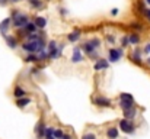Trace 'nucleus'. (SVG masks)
Segmentation results:
<instances>
[{"mask_svg":"<svg viewBox=\"0 0 150 139\" xmlns=\"http://www.w3.org/2000/svg\"><path fill=\"white\" fill-rule=\"evenodd\" d=\"M83 59V55H82V51L79 48H74L73 49V57H71V62H80Z\"/></svg>","mask_w":150,"mask_h":139,"instance_id":"6e6552de","label":"nucleus"},{"mask_svg":"<svg viewBox=\"0 0 150 139\" xmlns=\"http://www.w3.org/2000/svg\"><path fill=\"white\" fill-rule=\"evenodd\" d=\"M37 25L34 23V22H28L23 28H22V31H25V32H28V34H32V32H37Z\"/></svg>","mask_w":150,"mask_h":139,"instance_id":"9d476101","label":"nucleus"},{"mask_svg":"<svg viewBox=\"0 0 150 139\" xmlns=\"http://www.w3.org/2000/svg\"><path fill=\"white\" fill-rule=\"evenodd\" d=\"M38 59H48V52L41 51V52H40V55H38Z\"/></svg>","mask_w":150,"mask_h":139,"instance_id":"cd10ccee","label":"nucleus"},{"mask_svg":"<svg viewBox=\"0 0 150 139\" xmlns=\"http://www.w3.org/2000/svg\"><path fill=\"white\" fill-rule=\"evenodd\" d=\"M144 15H146V17L150 20V9H146V10H144Z\"/></svg>","mask_w":150,"mask_h":139,"instance_id":"72a5a7b5","label":"nucleus"},{"mask_svg":"<svg viewBox=\"0 0 150 139\" xmlns=\"http://www.w3.org/2000/svg\"><path fill=\"white\" fill-rule=\"evenodd\" d=\"M10 25H12V17H6V19L0 23V32H1L3 35H6L7 31H9V28H10Z\"/></svg>","mask_w":150,"mask_h":139,"instance_id":"0eeeda50","label":"nucleus"},{"mask_svg":"<svg viewBox=\"0 0 150 139\" xmlns=\"http://www.w3.org/2000/svg\"><path fill=\"white\" fill-rule=\"evenodd\" d=\"M131 58H133V61H134V62H137V64H142V57H140V51H139V49H136V51L133 52Z\"/></svg>","mask_w":150,"mask_h":139,"instance_id":"aec40b11","label":"nucleus"},{"mask_svg":"<svg viewBox=\"0 0 150 139\" xmlns=\"http://www.w3.org/2000/svg\"><path fill=\"white\" fill-rule=\"evenodd\" d=\"M61 139H71V138H70L69 135H63V138H61Z\"/></svg>","mask_w":150,"mask_h":139,"instance_id":"e433bc0d","label":"nucleus"},{"mask_svg":"<svg viewBox=\"0 0 150 139\" xmlns=\"http://www.w3.org/2000/svg\"><path fill=\"white\" fill-rule=\"evenodd\" d=\"M121 57H122V49H117V48L109 49V62H117Z\"/></svg>","mask_w":150,"mask_h":139,"instance_id":"20e7f679","label":"nucleus"},{"mask_svg":"<svg viewBox=\"0 0 150 139\" xmlns=\"http://www.w3.org/2000/svg\"><path fill=\"white\" fill-rule=\"evenodd\" d=\"M63 135H64V133H63L60 129L54 131V138H55V139H61V138H63Z\"/></svg>","mask_w":150,"mask_h":139,"instance_id":"bb28decb","label":"nucleus"},{"mask_svg":"<svg viewBox=\"0 0 150 139\" xmlns=\"http://www.w3.org/2000/svg\"><path fill=\"white\" fill-rule=\"evenodd\" d=\"M29 22V17L25 13H21L19 10H12V25L18 29H22Z\"/></svg>","mask_w":150,"mask_h":139,"instance_id":"f257e3e1","label":"nucleus"},{"mask_svg":"<svg viewBox=\"0 0 150 139\" xmlns=\"http://www.w3.org/2000/svg\"><path fill=\"white\" fill-rule=\"evenodd\" d=\"M45 139H55L54 136H45Z\"/></svg>","mask_w":150,"mask_h":139,"instance_id":"58836bf2","label":"nucleus"},{"mask_svg":"<svg viewBox=\"0 0 150 139\" xmlns=\"http://www.w3.org/2000/svg\"><path fill=\"white\" fill-rule=\"evenodd\" d=\"M9 1H12V3H19V1H22V0H9Z\"/></svg>","mask_w":150,"mask_h":139,"instance_id":"4c0bfd02","label":"nucleus"},{"mask_svg":"<svg viewBox=\"0 0 150 139\" xmlns=\"http://www.w3.org/2000/svg\"><path fill=\"white\" fill-rule=\"evenodd\" d=\"M95 104L108 107V106H111V101H109L108 98H105V97H98V98H95Z\"/></svg>","mask_w":150,"mask_h":139,"instance_id":"4468645a","label":"nucleus"},{"mask_svg":"<svg viewBox=\"0 0 150 139\" xmlns=\"http://www.w3.org/2000/svg\"><path fill=\"white\" fill-rule=\"evenodd\" d=\"M121 44H122V46H127L128 44H130V39H128V36H122V39H121Z\"/></svg>","mask_w":150,"mask_h":139,"instance_id":"c85d7f7f","label":"nucleus"},{"mask_svg":"<svg viewBox=\"0 0 150 139\" xmlns=\"http://www.w3.org/2000/svg\"><path fill=\"white\" fill-rule=\"evenodd\" d=\"M29 1H32V0H29Z\"/></svg>","mask_w":150,"mask_h":139,"instance_id":"79ce46f5","label":"nucleus"},{"mask_svg":"<svg viewBox=\"0 0 150 139\" xmlns=\"http://www.w3.org/2000/svg\"><path fill=\"white\" fill-rule=\"evenodd\" d=\"M108 67H109V61H106V59H103V58H99L98 61H96V64H95V70L96 71H100V70H108Z\"/></svg>","mask_w":150,"mask_h":139,"instance_id":"423d86ee","label":"nucleus"},{"mask_svg":"<svg viewBox=\"0 0 150 139\" xmlns=\"http://www.w3.org/2000/svg\"><path fill=\"white\" fill-rule=\"evenodd\" d=\"M144 51H146V52H150V44H147V45H146Z\"/></svg>","mask_w":150,"mask_h":139,"instance_id":"c9c22d12","label":"nucleus"},{"mask_svg":"<svg viewBox=\"0 0 150 139\" xmlns=\"http://www.w3.org/2000/svg\"><path fill=\"white\" fill-rule=\"evenodd\" d=\"M111 15H112V16H117V15H118V9H112V10H111Z\"/></svg>","mask_w":150,"mask_h":139,"instance_id":"f704fd0d","label":"nucleus"},{"mask_svg":"<svg viewBox=\"0 0 150 139\" xmlns=\"http://www.w3.org/2000/svg\"><path fill=\"white\" fill-rule=\"evenodd\" d=\"M147 62H149V64H150V58H149V59H147Z\"/></svg>","mask_w":150,"mask_h":139,"instance_id":"a19ab883","label":"nucleus"},{"mask_svg":"<svg viewBox=\"0 0 150 139\" xmlns=\"http://www.w3.org/2000/svg\"><path fill=\"white\" fill-rule=\"evenodd\" d=\"M106 136H108V139H117L118 138V129L117 128H109L106 131Z\"/></svg>","mask_w":150,"mask_h":139,"instance_id":"2eb2a0df","label":"nucleus"},{"mask_svg":"<svg viewBox=\"0 0 150 139\" xmlns=\"http://www.w3.org/2000/svg\"><path fill=\"white\" fill-rule=\"evenodd\" d=\"M40 36H41L40 34H37V32H32V34H28V36H26V41H37Z\"/></svg>","mask_w":150,"mask_h":139,"instance_id":"b1692460","label":"nucleus"},{"mask_svg":"<svg viewBox=\"0 0 150 139\" xmlns=\"http://www.w3.org/2000/svg\"><path fill=\"white\" fill-rule=\"evenodd\" d=\"M120 106H121L122 110L130 109V107H134V98H133V96L128 94V93H121V96H120Z\"/></svg>","mask_w":150,"mask_h":139,"instance_id":"f03ea898","label":"nucleus"},{"mask_svg":"<svg viewBox=\"0 0 150 139\" xmlns=\"http://www.w3.org/2000/svg\"><path fill=\"white\" fill-rule=\"evenodd\" d=\"M35 132L38 135V138H44V132H45V126H44V122H40L35 128Z\"/></svg>","mask_w":150,"mask_h":139,"instance_id":"f8f14e48","label":"nucleus"},{"mask_svg":"<svg viewBox=\"0 0 150 139\" xmlns=\"http://www.w3.org/2000/svg\"><path fill=\"white\" fill-rule=\"evenodd\" d=\"M79 38H80V31H74L70 35H67V39L70 42H76V41H79Z\"/></svg>","mask_w":150,"mask_h":139,"instance_id":"f3484780","label":"nucleus"},{"mask_svg":"<svg viewBox=\"0 0 150 139\" xmlns=\"http://www.w3.org/2000/svg\"><path fill=\"white\" fill-rule=\"evenodd\" d=\"M106 41H108L109 44H114V42H115V36H111V35H106Z\"/></svg>","mask_w":150,"mask_h":139,"instance_id":"473e14b6","label":"nucleus"},{"mask_svg":"<svg viewBox=\"0 0 150 139\" xmlns=\"http://www.w3.org/2000/svg\"><path fill=\"white\" fill-rule=\"evenodd\" d=\"M4 38H6V42H7V45L10 46V48H16L18 46V42H16V39L13 38V36H7V35H4Z\"/></svg>","mask_w":150,"mask_h":139,"instance_id":"a211bd4d","label":"nucleus"},{"mask_svg":"<svg viewBox=\"0 0 150 139\" xmlns=\"http://www.w3.org/2000/svg\"><path fill=\"white\" fill-rule=\"evenodd\" d=\"M124 117H125V119H128V120L134 119V117H136V109H134V107L125 109V110H124Z\"/></svg>","mask_w":150,"mask_h":139,"instance_id":"9b49d317","label":"nucleus"},{"mask_svg":"<svg viewBox=\"0 0 150 139\" xmlns=\"http://www.w3.org/2000/svg\"><path fill=\"white\" fill-rule=\"evenodd\" d=\"M13 94H15V97H25V94H26V92L22 89V87H16L15 89V92H13Z\"/></svg>","mask_w":150,"mask_h":139,"instance_id":"412c9836","label":"nucleus"},{"mask_svg":"<svg viewBox=\"0 0 150 139\" xmlns=\"http://www.w3.org/2000/svg\"><path fill=\"white\" fill-rule=\"evenodd\" d=\"M88 44H89L91 46H93V48H96V49H98V48L100 46V41L98 39V38H93V39L88 41Z\"/></svg>","mask_w":150,"mask_h":139,"instance_id":"5701e85b","label":"nucleus"},{"mask_svg":"<svg viewBox=\"0 0 150 139\" xmlns=\"http://www.w3.org/2000/svg\"><path fill=\"white\" fill-rule=\"evenodd\" d=\"M61 52H63V45L55 46L54 49L48 51V58H51V59H57V58H60Z\"/></svg>","mask_w":150,"mask_h":139,"instance_id":"39448f33","label":"nucleus"},{"mask_svg":"<svg viewBox=\"0 0 150 139\" xmlns=\"http://www.w3.org/2000/svg\"><path fill=\"white\" fill-rule=\"evenodd\" d=\"M29 4H31L34 9H40V7H42V1H41V0H32V1H29Z\"/></svg>","mask_w":150,"mask_h":139,"instance_id":"393cba45","label":"nucleus"},{"mask_svg":"<svg viewBox=\"0 0 150 139\" xmlns=\"http://www.w3.org/2000/svg\"><path fill=\"white\" fill-rule=\"evenodd\" d=\"M55 46H57V42H55V41H50V44H48V51L54 49Z\"/></svg>","mask_w":150,"mask_h":139,"instance_id":"7c9ffc66","label":"nucleus"},{"mask_svg":"<svg viewBox=\"0 0 150 139\" xmlns=\"http://www.w3.org/2000/svg\"><path fill=\"white\" fill-rule=\"evenodd\" d=\"M144 1H146V3H147V4H150V0H144Z\"/></svg>","mask_w":150,"mask_h":139,"instance_id":"ea45409f","label":"nucleus"},{"mask_svg":"<svg viewBox=\"0 0 150 139\" xmlns=\"http://www.w3.org/2000/svg\"><path fill=\"white\" fill-rule=\"evenodd\" d=\"M29 103H31V98H29V97H19L18 101H16V104H18L19 107H25V106H28Z\"/></svg>","mask_w":150,"mask_h":139,"instance_id":"dca6fc26","label":"nucleus"},{"mask_svg":"<svg viewBox=\"0 0 150 139\" xmlns=\"http://www.w3.org/2000/svg\"><path fill=\"white\" fill-rule=\"evenodd\" d=\"M83 49L86 51V54L88 55H91V57H96V48H93V46H91L88 42L83 45Z\"/></svg>","mask_w":150,"mask_h":139,"instance_id":"ddd939ff","label":"nucleus"},{"mask_svg":"<svg viewBox=\"0 0 150 139\" xmlns=\"http://www.w3.org/2000/svg\"><path fill=\"white\" fill-rule=\"evenodd\" d=\"M131 28H134V29H142V25H140L139 22H133V23H131Z\"/></svg>","mask_w":150,"mask_h":139,"instance_id":"2f4dec72","label":"nucleus"},{"mask_svg":"<svg viewBox=\"0 0 150 139\" xmlns=\"http://www.w3.org/2000/svg\"><path fill=\"white\" fill-rule=\"evenodd\" d=\"M25 61H26V62H35V61H38V55L34 54V52H31V54L25 58Z\"/></svg>","mask_w":150,"mask_h":139,"instance_id":"4be33fe9","label":"nucleus"},{"mask_svg":"<svg viewBox=\"0 0 150 139\" xmlns=\"http://www.w3.org/2000/svg\"><path fill=\"white\" fill-rule=\"evenodd\" d=\"M128 39H130V44H133V45H137V44L140 42V36H139L137 34H131V35H128Z\"/></svg>","mask_w":150,"mask_h":139,"instance_id":"6ab92c4d","label":"nucleus"},{"mask_svg":"<svg viewBox=\"0 0 150 139\" xmlns=\"http://www.w3.org/2000/svg\"><path fill=\"white\" fill-rule=\"evenodd\" d=\"M120 129L124 132V133H134V131H136V126L128 120V119H122V120H120Z\"/></svg>","mask_w":150,"mask_h":139,"instance_id":"7ed1b4c3","label":"nucleus"},{"mask_svg":"<svg viewBox=\"0 0 150 139\" xmlns=\"http://www.w3.org/2000/svg\"><path fill=\"white\" fill-rule=\"evenodd\" d=\"M44 136H54V129L52 128H45Z\"/></svg>","mask_w":150,"mask_h":139,"instance_id":"a878e982","label":"nucleus"},{"mask_svg":"<svg viewBox=\"0 0 150 139\" xmlns=\"http://www.w3.org/2000/svg\"><path fill=\"white\" fill-rule=\"evenodd\" d=\"M34 23L37 25V28H45L47 26V19L42 17V16H37L34 19Z\"/></svg>","mask_w":150,"mask_h":139,"instance_id":"1a4fd4ad","label":"nucleus"},{"mask_svg":"<svg viewBox=\"0 0 150 139\" xmlns=\"http://www.w3.org/2000/svg\"><path fill=\"white\" fill-rule=\"evenodd\" d=\"M82 139H96V136L93 133H86V135L82 136Z\"/></svg>","mask_w":150,"mask_h":139,"instance_id":"c756f323","label":"nucleus"}]
</instances>
